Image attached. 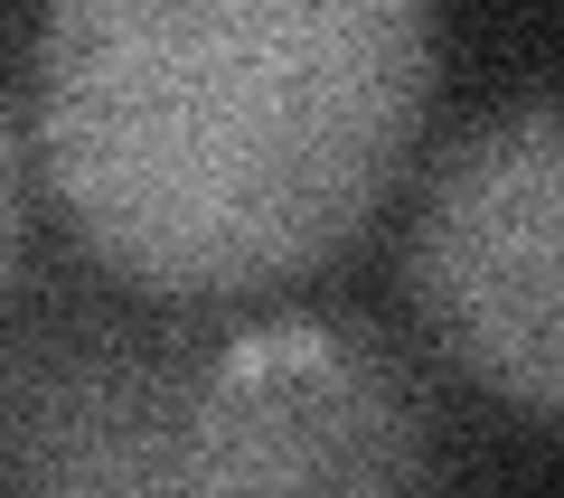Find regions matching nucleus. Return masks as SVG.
<instances>
[{"mask_svg":"<svg viewBox=\"0 0 564 498\" xmlns=\"http://www.w3.org/2000/svg\"><path fill=\"white\" fill-rule=\"evenodd\" d=\"M404 273L462 377L564 423V95L508 104L452 141Z\"/></svg>","mask_w":564,"mask_h":498,"instance_id":"obj_3","label":"nucleus"},{"mask_svg":"<svg viewBox=\"0 0 564 498\" xmlns=\"http://www.w3.org/2000/svg\"><path fill=\"white\" fill-rule=\"evenodd\" d=\"M423 95L414 0H66L10 122L104 273L217 301L339 255L395 188Z\"/></svg>","mask_w":564,"mask_h":498,"instance_id":"obj_1","label":"nucleus"},{"mask_svg":"<svg viewBox=\"0 0 564 498\" xmlns=\"http://www.w3.org/2000/svg\"><path fill=\"white\" fill-rule=\"evenodd\" d=\"M433 423L358 320H254L188 396V498H423Z\"/></svg>","mask_w":564,"mask_h":498,"instance_id":"obj_2","label":"nucleus"},{"mask_svg":"<svg viewBox=\"0 0 564 498\" xmlns=\"http://www.w3.org/2000/svg\"><path fill=\"white\" fill-rule=\"evenodd\" d=\"M198 367L132 329H29L10 358V498H188Z\"/></svg>","mask_w":564,"mask_h":498,"instance_id":"obj_4","label":"nucleus"}]
</instances>
